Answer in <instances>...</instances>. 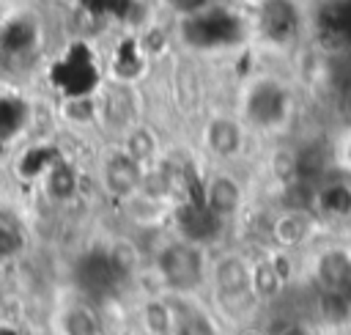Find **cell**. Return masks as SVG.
<instances>
[{"label": "cell", "instance_id": "obj_15", "mask_svg": "<svg viewBox=\"0 0 351 335\" xmlns=\"http://www.w3.org/2000/svg\"><path fill=\"white\" fill-rule=\"evenodd\" d=\"M313 277L321 291H343L351 286V253L343 247H326L315 255Z\"/></svg>", "mask_w": 351, "mask_h": 335}, {"label": "cell", "instance_id": "obj_18", "mask_svg": "<svg viewBox=\"0 0 351 335\" xmlns=\"http://www.w3.org/2000/svg\"><path fill=\"white\" fill-rule=\"evenodd\" d=\"M228 335H271V332H269V327H263L252 319V321H241L236 327H228Z\"/></svg>", "mask_w": 351, "mask_h": 335}, {"label": "cell", "instance_id": "obj_2", "mask_svg": "<svg viewBox=\"0 0 351 335\" xmlns=\"http://www.w3.org/2000/svg\"><path fill=\"white\" fill-rule=\"evenodd\" d=\"M208 264V244H200L181 233L159 239L154 253H148V272L154 275L159 294H203Z\"/></svg>", "mask_w": 351, "mask_h": 335}, {"label": "cell", "instance_id": "obj_7", "mask_svg": "<svg viewBox=\"0 0 351 335\" xmlns=\"http://www.w3.org/2000/svg\"><path fill=\"white\" fill-rule=\"evenodd\" d=\"M143 173L145 168L137 165L118 143H112L96 162V187L115 206L143 187Z\"/></svg>", "mask_w": 351, "mask_h": 335}, {"label": "cell", "instance_id": "obj_9", "mask_svg": "<svg viewBox=\"0 0 351 335\" xmlns=\"http://www.w3.org/2000/svg\"><path fill=\"white\" fill-rule=\"evenodd\" d=\"M115 209L132 233H162L167 225H173L178 206L165 198H156L145 189H137L126 200L115 203Z\"/></svg>", "mask_w": 351, "mask_h": 335}, {"label": "cell", "instance_id": "obj_8", "mask_svg": "<svg viewBox=\"0 0 351 335\" xmlns=\"http://www.w3.org/2000/svg\"><path fill=\"white\" fill-rule=\"evenodd\" d=\"M321 217L310 209V206H296L288 203L282 209H277L269 220V239L274 244V250H302L304 244H310L318 233Z\"/></svg>", "mask_w": 351, "mask_h": 335}, {"label": "cell", "instance_id": "obj_12", "mask_svg": "<svg viewBox=\"0 0 351 335\" xmlns=\"http://www.w3.org/2000/svg\"><path fill=\"white\" fill-rule=\"evenodd\" d=\"M101 255L115 277H140L148 269V250L132 231L110 236L101 247Z\"/></svg>", "mask_w": 351, "mask_h": 335}, {"label": "cell", "instance_id": "obj_1", "mask_svg": "<svg viewBox=\"0 0 351 335\" xmlns=\"http://www.w3.org/2000/svg\"><path fill=\"white\" fill-rule=\"evenodd\" d=\"M206 291L208 305L217 310L225 327L252 321L261 310V302L252 288V258L236 247L211 253Z\"/></svg>", "mask_w": 351, "mask_h": 335}, {"label": "cell", "instance_id": "obj_4", "mask_svg": "<svg viewBox=\"0 0 351 335\" xmlns=\"http://www.w3.org/2000/svg\"><path fill=\"white\" fill-rule=\"evenodd\" d=\"M252 132L247 124L236 115V110H222L211 113L200 124V151L214 162V165H236L250 146Z\"/></svg>", "mask_w": 351, "mask_h": 335}, {"label": "cell", "instance_id": "obj_17", "mask_svg": "<svg viewBox=\"0 0 351 335\" xmlns=\"http://www.w3.org/2000/svg\"><path fill=\"white\" fill-rule=\"evenodd\" d=\"M58 113L71 129L96 126V93H66Z\"/></svg>", "mask_w": 351, "mask_h": 335}, {"label": "cell", "instance_id": "obj_6", "mask_svg": "<svg viewBox=\"0 0 351 335\" xmlns=\"http://www.w3.org/2000/svg\"><path fill=\"white\" fill-rule=\"evenodd\" d=\"M203 209L222 225L239 220L247 206V187L241 176L233 170V165H214L203 181H200V198Z\"/></svg>", "mask_w": 351, "mask_h": 335}, {"label": "cell", "instance_id": "obj_16", "mask_svg": "<svg viewBox=\"0 0 351 335\" xmlns=\"http://www.w3.org/2000/svg\"><path fill=\"white\" fill-rule=\"evenodd\" d=\"M137 324H140L143 335H170V330H173V310H170L167 294L148 291L140 299Z\"/></svg>", "mask_w": 351, "mask_h": 335}, {"label": "cell", "instance_id": "obj_3", "mask_svg": "<svg viewBox=\"0 0 351 335\" xmlns=\"http://www.w3.org/2000/svg\"><path fill=\"white\" fill-rule=\"evenodd\" d=\"M296 113V93L288 80L274 74H255L239 88L236 115L252 135H280L291 126Z\"/></svg>", "mask_w": 351, "mask_h": 335}, {"label": "cell", "instance_id": "obj_5", "mask_svg": "<svg viewBox=\"0 0 351 335\" xmlns=\"http://www.w3.org/2000/svg\"><path fill=\"white\" fill-rule=\"evenodd\" d=\"M143 121V102L137 96V82L107 80L96 91V126L115 140L132 126Z\"/></svg>", "mask_w": 351, "mask_h": 335}, {"label": "cell", "instance_id": "obj_11", "mask_svg": "<svg viewBox=\"0 0 351 335\" xmlns=\"http://www.w3.org/2000/svg\"><path fill=\"white\" fill-rule=\"evenodd\" d=\"M36 178H38V189H41L44 200L52 206H69L71 200L80 198L82 173L69 157H52Z\"/></svg>", "mask_w": 351, "mask_h": 335}, {"label": "cell", "instance_id": "obj_19", "mask_svg": "<svg viewBox=\"0 0 351 335\" xmlns=\"http://www.w3.org/2000/svg\"><path fill=\"white\" fill-rule=\"evenodd\" d=\"M58 3H77V0H58Z\"/></svg>", "mask_w": 351, "mask_h": 335}, {"label": "cell", "instance_id": "obj_13", "mask_svg": "<svg viewBox=\"0 0 351 335\" xmlns=\"http://www.w3.org/2000/svg\"><path fill=\"white\" fill-rule=\"evenodd\" d=\"M55 335H104L99 310L85 299H63L52 310Z\"/></svg>", "mask_w": 351, "mask_h": 335}, {"label": "cell", "instance_id": "obj_10", "mask_svg": "<svg viewBox=\"0 0 351 335\" xmlns=\"http://www.w3.org/2000/svg\"><path fill=\"white\" fill-rule=\"evenodd\" d=\"M173 310L170 335H228L217 310L200 294H167Z\"/></svg>", "mask_w": 351, "mask_h": 335}, {"label": "cell", "instance_id": "obj_14", "mask_svg": "<svg viewBox=\"0 0 351 335\" xmlns=\"http://www.w3.org/2000/svg\"><path fill=\"white\" fill-rule=\"evenodd\" d=\"M137 165H143V168H151V165H156L159 159H162V154H165V143H162V135L151 126V124H145V121H137V124H132L118 140H115Z\"/></svg>", "mask_w": 351, "mask_h": 335}]
</instances>
